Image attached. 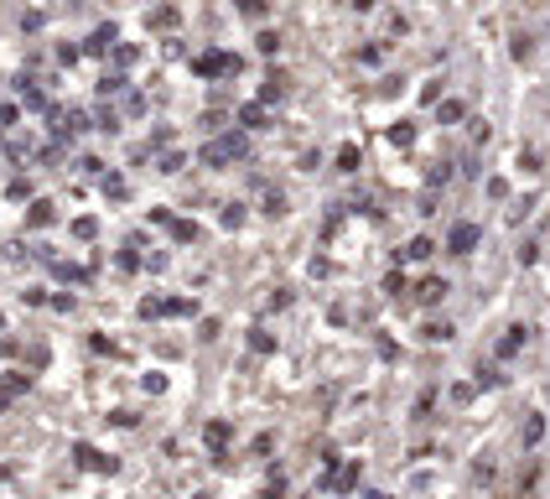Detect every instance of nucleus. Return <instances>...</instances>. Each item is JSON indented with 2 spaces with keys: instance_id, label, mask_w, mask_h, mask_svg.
Wrapping results in <instances>:
<instances>
[]
</instances>
